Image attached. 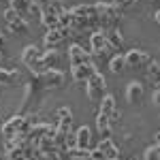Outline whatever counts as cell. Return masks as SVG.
<instances>
[{"label": "cell", "instance_id": "28", "mask_svg": "<svg viewBox=\"0 0 160 160\" xmlns=\"http://www.w3.org/2000/svg\"><path fill=\"white\" fill-rule=\"evenodd\" d=\"M145 160H160V149L156 145H152V148L145 149Z\"/></svg>", "mask_w": 160, "mask_h": 160}, {"label": "cell", "instance_id": "34", "mask_svg": "<svg viewBox=\"0 0 160 160\" xmlns=\"http://www.w3.org/2000/svg\"><path fill=\"white\" fill-rule=\"evenodd\" d=\"M156 24H158V26H160V11H158V13H156Z\"/></svg>", "mask_w": 160, "mask_h": 160}, {"label": "cell", "instance_id": "38", "mask_svg": "<svg viewBox=\"0 0 160 160\" xmlns=\"http://www.w3.org/2000/svg\"><path fill=\"white\" fill-rule=\"evenodd\" d=\"M107 160H120V158H107Z\"/></svg>", "mask_w": 160, "mask_h": 160}, {"label": "cell", "instance_id": "21", "mask_svg": "<svg viewBox=\"0 0 160 160\" xmlns=\"http://www.w3.org/2000/svg\"><path fill=\"white\" fill-rule=\"evenodd\" d=\"M98 149L105 154V158H118L120 156V152H118V148L111 143V139L107 137V139H100V143H98Z\"/></svg>", "mask_w": 160, "mask_h": 160}, {"label": "cell", "instance_id": "24", "mask_svg": "<svg viewBox=\"0 0 160 160\" xmlns=\"http://www.w3.org/2000/svg\"><path fill=\"white\" fill-rule=\"evenodd\" d=\"M68 158L73 160H90V148H71L68 149Z\"/></svg>", "mask_w": 160, "mask_h": 160}, {"label": "cell", "instance_id": "3", "mask_svg": "<svg viewBox=\"0 0 160 160\" xmlns=\"http://www.w3.org/2000/svg\"><path fill=\"white\" fill-rule=\"evenodd\" d=\"M38 77V83L43 90H51V88H60L64 86V81H66V75L62 73L60 68H47V71H43V73H32Z\"/></svg>", "mask_w": 160, "mask_h": 160}, {"label": "cell", "instance_id": "20", "mask_svg": "<svg viewBox=\"0 0 160 160\" xmlns=\"http://www.w3.org/2000/svg\"><path fill=\"white\" fill-rule=\"evenodd\" d=\"M105 37H107V41H109V45L113 47V49H122L124 47V37L120 30H105Z\"/></svg>", "mask_w": 160, "mask_h": 160}, {"label": "cell", "instance_id": "16", "mask_svg": "<svg viewBox=\"0 0 160 160\" xmlns=\"http://www.w3.org/2000/svg\"><path fill=\"white\" fill-rule=\"evenodd\" d=\"M96 128H98V132L102 139H107V137H111V122H109V115H105V113H98L96 115Z\"/></svg>", "mask_w": 160, "mask_h": 160}, {"label": "cell", "instance_id": "25", "mask_svg": "<svg viewBox=\"0 0 160 160\" xmlns=\"http://www.w3.org/2000/svg\"><path fill=\"white\" fill-rule=\"evenodd\" d=\"M113 109H115V98H113V96H102V98H100V109H98V113L111 115V113H113Z\"/></svg>", "mask_w": 160, "mask_h": 160}, {"label": "cell", "instance_id": "13", "mask_svg": "<svg viewBox=\"0 0 160 160\" xmlns=\"http://www.w3.org/2000/svg\"><path fill=\"white\" fill-rule=\"evenodd\" d=\"M9 24V30H11V34H17V37H24V34H28V30H30V26H28V22H26V17H15V19H11V22H7Z\"/></svg>", "mask_w": 160, "mask_h": 160}, {"label": "cell", "instance_id": "36", "mask_svg": "<svg viewBox=\"0 0 160 160\" xmlns=\"http://www.w3.org/2000/svg\"><path fill=\"white\" fill-rule=\"evenodd\" d=\"M2 152H4V143L0 141V154H2Z\"/></svg>", "mask_w": 160, "mask_h": 160}, {"label": "cell", "instance_id": "37", "mask_svg": "<svg viewBox=\"0 0 160 160\" xmlns=\"http://www.w3.org/2000/svg\"><path fill=\"white\" fill-rule=\"evenodd\" d=\"M2 58H4V53H2V51H0V62H2Z\"/></svg>", "mask_w": 160, "mask_h": 160}, {"label": "cell", "instance_id": "6", "mask_svg": "<svg viewBox=\"0 0 160 160\" xmlns=\"http://www.w3.org/2000/svg\"><path fill=\"white\" fill-rule=\"evenodd\" d=\"M124 58H126V66L128 68H145L149 64V60H152L148 56V51H141V49H130Z\"/></svg>", "mask_w": 160, "mask_h": 160}, {"label": "cell", "instance_id": "33", "mask_svg": "<svg viewBox=\"0 0 160 160\" xmlns=\"http://www.w3.org/2000/svg\"><path fill=\"white\" fill-rule=\"evenodd\" d=\"M154 145L160 149V132H156V135H154Z\"/></svg>", "mask_w": 160, "mask_h": 160}, {"label": "cell", "instance_id": "29", "mask_svg": "<svg viewBox=\"0 0 160 160\" xmlns=\"http://www.w3.org/2000/svg\"><path fill=\"white\" fill-rule=\"evenodd\" d=\"M90 160H107V158H105V154L96 148V149H90Z\"/></svg>", "mask_w": 160, "mask_h": 160}, {"label": "cell", "instance_id": "32", "mask_svg": "<svg viewBox=\"0 0 160 160\" xmlns=\"http://www.w3.org/2000/svg\"><path fill=\"white\" fill-rule=\"evenodd\" d=\"M152 100H154V102H156V105L160 107V90H156V92H154V96H152Z\"/></svg>", "mask_w": 160, "mask_h": 160}, {"label": "cell", "instance_id": "30", "mask_svg": "<svg viewBox=\"0 0 160 160\" xmlns=\"http://www.w3.org/2000/svg\"><path fill=\"white\" fill-rule=\"evenodd\" d=\"M15 17H19V13L15 11V9H11V7H9V9L4 11V19H7V22H11V19H15Z\"/></svg>", "mask_w": 160, "mask_h": 160}, {"label": "cell", "instance_id": "5", "mask_svg": "<svg viewBox=\"0 0 160 160\" xmlns=\"http://www.w3.org/2000/svg\"><path fill=\"white\" fill-rule=\"evenodd\" d=\"M105 90H107V81H105V77L96 71V73L86 81L88 98H90V100H100L102 96H105Z\"/></svg>", "mask_w": 160, "mask_h": 160}, {"label": "cell", "instance_id": "23", "mask_svg": "<svg viewBox=\"0 0 160 160\" xmlns=\"http://www.w3.org/2000/svg\"><path fill=\"white\" fill-rule=\"evenodd\" d=\"M9 2H11V9H15L22 17L30 13V4H32V0H9Z\"/></svg>", "mask_w": 160, "mask_h": 160}, {"label": "cell", "instance_id": "14", "mask_svg": "<svg viewBox=\"0 0 160 160\" xmlns=\"http://www.w3.org/2000/svg\"><path fill=\"white\" fill-rule=\"evenodd\" d=\"M145 73H148L149 81L156 86V90H160V62H158V60H149L148 68H145Z\"/></svg>", "mask_w": 160, "mask_h": 160}, {"label": "cell", "instance_id": "35", "mask_svg": "<svg viewBox=\"0 0 160 160\" xmlns=\"http://www.w3.org/2000/svg\"><path fill=\"white\" fill-rule=\"evenodd\" d=\"M2 43H4V37H2V30H0V47H2Z\"/></svg>", "mask_w": 160, "mask_h": 160}, {"label": "cell", "instance_id": "40", "mask_svg": "<svg viewBox=\"0 0 160 160\" xmlns=\"http://www.w3.org/2000/svg\"><path fill=\"white\" fill-rule=\"evenodd\" d=\"M32 2H34V0H32Z\"/></svg>", "mask_w": 160, "mask_h": 160}, {"label": "cell", "instance_id": "8", "mask_svg": "<svg viewBox=\"0 0 160 160\" xmlns=\"http://www.w3.org/2000/svg\"><path fill=\"white\" fill-rule=\"evenodd\" d=\"M96 73V66L92 62H83V64H77V66H71V75L77 83H86L92 75Z\"/></svg>", "mask_w": 160, "mask_h": 160}, {"label": "cell", "instance_id": "15", "mask_svg": "<svg viewBox=\"0 0 160 160\" xmlns=\"http://www.w3.org/2000/svg\"><path fill=\"white\" fill-rule=\"evenodd\" d=\"M90 141H92L90 128H88V126H79L77 132H75V143H77V148H90Z\"/></svg>", "mask_w": 160, "mask_h": 160}, {"label": "cell", "instance_id": "12", "mask_svg": "<svg viewBox=\"0 0 160 160\" xmlns=\"http://www.w3.org/2000/svg\"><path fill=\"white\" fill-rule=\"evenodd\" d=\"M126 98H128L130 105L141 102V98H143V86H141L139 81H130L128 88H126Z\"/></svg>", "mask_w": 160, "mask_h": 160}, {"label": "cell", "instance_id": "1", "mask_svg": "<svg viewBox=\"0 0 160 160\" xmlns=\"http://www.w3.org/2000/svg\"><path fill=\"white\" fill-rule=\"evenodd\" d=\"M94 9H96L98 26L102 28V30H111L113 26L122 19V11H120L118 7H113L111 2H96Z\"/></svg>", "mask_w": 160, "mask_h": 160}, {"label": "cell", "instance_id": "10", "mask_svg": "<svg viewBox=\"0 0 160 160\" xmlns=\"http://www.w3.org/2000/svg\"><path fill=\"white\" fill-rule=\"evenodd\" d=\"M83 62H92L90 53L81 45H71L68 47V64L71 66H77V64H83Z\"/></svg>", "mask_w": 160, "mask_h": 160}, {"label": "cell", "instance_id": "7", "mask_svg": "<svg viewBox=\"0 0 160 160\" xmlns=\"http://www.w3.org/2000/svg\"><path fill=\"white\" fill-rule=\"evenodd\" d=\"M90 47H92V53H109V51H113V47L109 45V41L105 37V30H96L90 37Z\"/></svg>", "mask_w": 160, "mask_h": 160}, {"label": "cell", "instance_id": "9", "mask_svg": "<svg viewBox=\"0 0 160 160\" xmlns=\"http://www.w3.org/2000/svg\"><path fill=\"white\" fill-rule=\"evenodd\" d=\"M66 37H68V28H53V30H47V34H45L43 41H45L47 49H56Z\"/></svg>", "mask_w": 160, "mask_h": 160}, {"label": "cell", "instance_id": "2", "mask_svg": "<svg viewBox=\"0 0 160 160\" xmlns=\"http://www.w3.org/2000/svg\"><path fill=\"white\" fill-rule=\"evenodd\" d=\"M32 115H13L11 120H7L2 126V137L4 139H13L17 135H28L32 128Z\"/></svg>", "mask_w": 160, "mask_h": 160}, {"label": "cell", "instance_id": "18", "mask_svg": "<svg viewBox=\"0 0 160 160\" xmlns=\"http://www.w3.org/2000/svg\"><path fill=\"white\" fill-rule=\"evenodd\" d=\"M15 81H19V71H15V68H2L0 66V83L2 86H13Z\"/></svg>", "mask_w": 160, "mask_h": 160}, {"label": "cell", "instance_id": "31", "mask_svg": "<svg viewBox=\"0 0 160 160\" xmlns=\"http://www.w3.org/2000/svg\"><path fill=\"white\" fill-rule=\"evenodd\" d=\"M120 120H122V113H120L118 109H113V113L109 115V122H111V126H113V124H118Z\"/></svg>", "mask_w": 160, "mask_h": 160}, {"label": "cell", "instance_id": "11", "mask_svg": "<svg viewBox=\"0 0 160 160\" xmlns=\"http://www.w3.org/2000/svg\"><path fill=\"white\" fill-rule=\"evenodd\" d=\"M58 124H56V128L58 130H64V132H71V126H73V113L68 107H60L58 109Z\"/></svg>", "mask_w": 160, "mask_h": 160}, {"label": "cell", "instance_id": "27", "mask_svg": "<svg viewBox=\"0 0 160 160\" xmlns=\"http://www.w3.org/2000/svg\"><path fill=\"white\" fill-rule=\"evenodd\" d=\"M71 19H73V15H71V11L66 9V11L60 15V28H68V30H71Z\"/></svg>", "mask_w": 160, "mask_h": 160}, {"label": "cell", "instance_id": "17", "mask_svg": "<svg viewBox=\"0 0 160 160\" xmlns=\"http://www.w3.org/2000/svg\"><path fill=\"white\" fill-rule=\"evenodd\" d=\"M41 22L47 30H53V28H60V15L51 11H41Z\"/></svg>", "mask_w": 160, "mask_h": 160}, {"label": "cell", "instance_id": "19", "mask_svg": "<svg viewBox=\"0 0 160 160\" xmlns=\"http://www.w3.org/2000/svg\"><path fill=\"white\" fill-rule=\"evenodd\" d=\"M43 64H45V71L47 68H58V64H60V51H56V49L43 51Z\"/></svg>", "mask_w": 160, "mask_h": 160}, {"label": "cell", "instance_id": "39", "mask_svg": "<svg viewBox=\"0 0 160 160\" xmlns=\"http://www.w3.org/2000/svg\"><path fill=\"white\" fill-rule=\"evenodd\" d=\"M130 160H137V158H130Z\"/></svg>", "mask_w": 160, "mask_h": 160}, {"label": "cell", "instance_id": "26", "mask_svg": "<svg viewBox=\"0 0 160 160\" xmlns=\"http://www.w3.org/2000/svg\"><path fill=\"white\" fill-rule=\"evenodd\" d=\"M111 4H113V7H118V9L124 13L126 9H132V7L137 4V0H113Z\"/></svg>", "mask_w": 160, "mask_h": 160}, {"label": "cell", "instance_id": "22", "mask_svg": "<svg viewBox=\"0 0 160 160\" xmlns=\"http://www.w3.org/2000/svg\"><path fill=\"white\" fill-rule=\"evenodd\" d=\"M109 68H111V73H115V75L124 73V68H126V58H124V56H113L109 60Z\"/></svg>", "mask_w": 160, "mask_h": 160}, {"label": "cell", "instance_id": "4", "mask_svg": "<svg viewBox=\"0 0 160 160\" xmlns=\"http://www.w3.org/2000/svg\"><path fill=\"white\" fill-rule=\"evenodd\" d=\"M22 60L24 64L32 71V73H43L45 71V64H43V51L34 47V45H28L22 53Z\"/></svg>", "mask_w": 160, "mask_h": 160}]
</instances>
